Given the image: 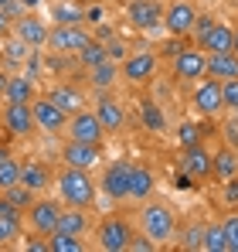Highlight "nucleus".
<instances>
[{"instance_id": "obj_43", "label": "nucleus", "mask_w": 238, "mask_h": 252, "mask_svg": "<svg viewBox=\"0 0 238 252\" xmlns=\"http://www.w3.org/2000/svg\"><path fill=\"white\" fill-rule=\"evenodd\" d=\"M10 31H14V21H10V14L0 7V38H7Z\"/></svg>"}, {"instance_id": "obj_24", "label": "nucleus", "mask_w": 238, "mask_h": 252, "mask_svg": "<svg viewBox=\"0 0 238 252\" xmlns=\"http://www.w3.org/2000/svg\"><path fill=\"white\" fill-rule=\"evenodd\" d=\"M211 177L214 181H228V177H238V150L235 147H221L218 154H211Z\"/></svg>"}, {"instance_id": "obj_47", "label": "nucleus", "mask_w": 238, "mask_h": 252, "mask_svg": "<svg viewBox=\"0 0 238 252\" xmlns=\"http://www.w3.org/2000/svg\"><path fill=\"white\" fill-rule=\"evenodd\" d=\"M232 51L238 55V24H235V41H232Z\"/></svg>"}, {"instance_id": "obj_40", "label": "nucleus", "mask_w": 238, "mask_h": 252, "mask_svg": "<svg viewBox=\"0 0 238 252\" xmlns=\"http://www.w3.org/2000/svg\"><path fill=\"white\" fill-rule=\"evenodd\" d=\"M184 246H187V249H201V246H204V228H201V225H194V228L184 232Z\"/></svg>"}, {"instance_id": "obj_3", "label": "nucleus", "mask_w": 238, "mask_h": 252, "mask_svg": "<svg viewBox=\"0 0 238 252\" xmlns=\"http://www.w3.org/2000/svg\"><path fill=\"white\" fill-rule=\"evenodd\" d=\"M157 68H160V55L153 48H133L119 65V79L133 89H143L157 79Z\"/></svg>"}, {"instance_id": "obj_15", "label": "nucleus", "mask_w": 238, "mask_h": 252, "mask_svg": "<svg viewBox=\"0 0 238 252\" xmlns=\"http://www.w3.org/2000/svg\"><path fill=\"white\" fill-rule=\"evenodd\" d=\"M34 109V123H38V133H48V136H65V126H68V113L58 109L48 95H41L31 102Z\"/></svg>"}, {"instance_id": "obj_34", "label": "nucleus", "mask_w": 238, "mask_h": 252, "mask_svg": "<svg viewBox=\"0 0 238 252\" xmlns=\"http://www.w3.org/2000/svg\"><path fill=\"white\" fill-rule=\"evenodd\" d=\"M21 232H24L21 221H7V218H0V249H3V246H14V242L21 239Z\"/></svg>"}, {"instance_id": "obj_28", "label": "nucleus", "mask_w": 238, "mask_h": 252, "mask_svg": "<svg viewBox=\"0 0 238 252\" xmlns=\"http://www.w3.org/2000/svg\"><path fill=\"white\" fill-rule=\"evenodd\" d=\"M85 249V242H82V235H68V232H51L48 235V252H82Z\"/></svg>"}, {"instance_id": "obj_38", "label": "nucleus", "mask_w": 238, "mask_h": 252, "mask_svg": "<svg viewBox=\"0 0 238 252\" xmlns=\"http://www.w3.org/2000/svg\"><path fill=\"white\" fill-rule=\"evenodd\" d=\"M106 55H109L113 62H119V65H122V58L129 55V44L122 41V38H109V41H106Z\"/></svg>"}, {"instance_id": "obj_25", "label": "nucleus", "mask_w": 238, "mask_h": 252, "mask_svg": "<svg viewBox=\"0 0 238 252\" xmlns=\"http://www.w3.org/2000/svg\"><path fill=\"white\" fill-rule=\"evenodd\" d=\"M89 82H92L95 92H113L119 85V62L106 58V62H99L95 68H89Z\"/></svg>"}, {"instance_id": "obj_37", "label": "nucleus", "mask_w": 238, "mask_h": 252, "mask_svg": "<svg viewBox=\"0 0 238 252\" xmlns=\"http://www.w3.org/2000/svg\"><path fill=\"white\" fill-rule=\"evenodd\" d=\"M221 99H225V109H238V79H228L221 82Z\"/></svg>"}, {"instance_id": "obj_12", "label": "nucleus", "mask_w": 238, "mask_h": 252, "mask_svg": "<svg viewBox=\"0 0 238 252\" xmlns=\"http://www.w3.org/2000/svg\"><path fill=\"white\" fill-rule=\"evenodd\" d=\"M208 75V51L194 44V48H180L177 55H174V79H180V82H198Z\"/></svg>"}, {"instance_id": "obj_32", "label": "nucleus", "mask_w": 238, "mask_h": 252, "mask_svg": "<svg viewBox=\"0 0 238 252\" xmlns=\"http://www.w3.org/2000/svg\"><path fill=\"white\" fill-rule=\"evenodd\" d=\"M177 143H180V147H194V143H204V126L194 123V120L180 123V126H177Z\"/></svg>"}, {"instance_id": "obj_11", "label": "nucleus", "mask_w": 238, "mask_h": 252, "mask_svg": "<svg viewBox=\"0 0 238 252\" xmlns=\"http://www.w3.org/2000/svg\"><path fill=\"white\" fill-rule=\"evenodd\" d=\"M163 7L167 3H160V0H126V21L136 31L150 34V31L163 28Z\"/></svg>"}, {"instance_id": "obj_22", "label": "nucleus", "mask_w": 238, "mask_h": 252, "mask_svg": "<svg viewBox=\"0 0 238 252\" xmlns=\"http://www.w3.org/2000/svg\"><path fill=\"white\" fill-rule=\"evenodd\" d=\"M48 99H51L58 109H65L68 116H72V113H79V109H85V95H82L75 85H65V82L51 85V89H48Z\"/></svg>"}, {"instance_id": "obj_44", "label": "nucleus", "mask_w": 238, "mask_h": 252, "mask_svg": "<svg viewBox=\"0 0 238 252\" xmlns=\"http://www.w3.org/2000/svg\"><path fill=\"white\" fill-rule=\"evenodd\" d=\"M225 143H228V147H238V120L225 126Z\"/></svg>"}, {"instance_id": "obj_31", "label": "nucleus", "mask_w": 238, "mask_h": 252, "mask_svg": "<svg viewBox=\"0 0 238 252\" xmlns=\"http://www.w3.org/2000/svg\"><path fill=\"white\" fill-rule=\"evenodd\" d=\"M75 58H79V65H82V68L89 72V68H95L99 62H106L109 55H106V44H102V41H95V38H92V41L85 44V48H82V51L75 55Z\"/></svg>"}, {"instance_id": "obj_10", "label": "nucleus", "mask_w": 238, "mask_h": 252, "mask_svg": "<svg viewBox=\"0 0 238 252\" xmlns=\"http://www.w3.org/2000/svg\"><path fill=\"white\" fill-rule=\"evenodd\" d=\"M194 21H198V7L191 0H170L163 7V31L170 38H187L194 31Z\"/></svg>"}, {"instance_id": "obj_42", "label": "nucleus", "mask_w": 238, "mask_h": 252, "mask_svg": "<svg viewBox=\"0 0 238 252\" xmlns=\"http://www.w3.org/2000/svg\"><path fill=\"white\" fill-rule=\"evenodd\" d=\"M221 198H225L228 205H238V177H228V181H225V188H221Z\"/></svg>"}, {"instance_id": "obj_17", "label": "nucleus", "mask_w": 238, "mask_h": 252, "mask_svg": "<svg viewBox=\"0 0 238 252\" xmlns=\"http://www.w3.org/2000/svg\"><path fill=\"white\" fill-rule=\"evenodd\" d=\"M95 116L102 120L106 126V133H119V129H126V106L119 102L113 92H99V99H95Z\"/></svg>"}, {"instance_id": "obj_48", "label": "nucleus", "mask_w": 238, "mask_h": 252, "mask_svg": "<svg viewBox=\"0 0 238 252\" xmlns=\"http://www.w3.org/2000/svg\"><path fill=\"white\" fill-rule=\"evenodd\" d=\"M7 154H10V150H7V147H0V160H3V157H7Z\"/></svg>"}, {"instance_id": "obj_39", "label": "nucleus", "mask_w": 238, "mask_h": 252, "mask_svg": "<svg viewBox=\"0 0 238 252\" xmlns=\"http://www.w3.org/2000/svg\"><path fill=\"white\" fill-rule=\"evenodd\" d=\"M153 249H160V246L153 242V239H150V235H147V232H143V235H136V232H133V239H129V249H126V252H153Z\"/></svg>"}, {"instance_id": "obj_8", "label": "nucleus", "mask_w": 238, "mask_h": 252, "mask_svg": "<svg viewBox=\"0 0 238 252\" xmlns=\"http://www.w3.org/2000/svg\"><path fill=\"white\" fill-rule=\"evenodd\" d=\"M0 123L7 126V133L17 136V140H28V136H34V129H38L31 102H10V99H3V106H0Z\"/></svg>"}, {"instance_id": "obj_27", "label": "nucleus", "mask_w": 238, "mask_h": 252, "mask_svg": "<svg viewBox=\"0 0 238 252\" xmlns=\"http://www.w3.org/2000/svg\"><path fill=\"white\" fill-rule=\"evenodd\" d=\"M3 99H10V102H34L38 99V85H34L31 75H10Z\"/></svg>"}, {"instance_id": "obj_2", "label": "nucleus", "mask_w": 238, "mask_h": 252, "mask_svg": "<svg viewBox=\"0 0 238 252\" xmlns=\"http://www.w3.org/2000/svg\"><path fill=\"white\" fill-rule=\"evenodd\" d=\"M140 228L157 242V246H167V242H174L177 239V215L170 205H163V201H143V208H140Z\"/></svg>"}, {"instance_id": "obj_5", "label": "nucleus", "mask_w": 238, "mask_h": 252, "mask_svg": "<svg viewBox=\"0 0 238 252\" xmlns=\"http://www.w3.org/2000/svg\"><path fill=\"white\" fill-rule=\"evenodd\" d=\"M129 239H133V225L122 215H106L95 225V246L102 252H126L129 249Z\"/></svg>"}, {"instance_id": "obj_13", "label": "nucleus", "mask_w": 238, "mask_h": 252, "mask_svg": "<svg viewBox=\"0 0 238 252\" xmlns=\"http://www.w3.org/2000/svg\"><path fill=\"white\" fill-rule=\"evenodd\" d=\"M89 41H92V34L82 24H55L48 34V48L55 55H79Z\"/></svg>"}, {"instance_id": "obj_18", "label": "nucleus", "mask_w": 238, "mask_h": 252, "mask_svg": "<svg viewBox=\"0 0 238 252\" xmlns=\"http://www.w3.org/2000/svg\"><path fill=\"white\" fill-rule=\"evenodd\" d=\"M180 170L191 177V181H208L211 177V154L204 143L194 147H180Z\"/></svg>"}, {"instance_id": "obj_33", "label": "nucleus", "mask_w": 238, "mask_h": 252, "mask_svg": "<svg viewBox=\"0 0 238 252\" xmlns=\"http://www.w3.org/2000/svg\"><path fill=\"white\" fill-rule=\"evenodd\" d=\"M3 194H7V198H10L21 211H28V208H31V201L38 198V194H34L31 188H24V184H14V188H10V191H3Z\"/></svg>"}, {"instance_id": "obj_7", "label": "nucleus", "mask_w": 238, "mask_h": 252, "mask_svg": "<svg viewBox=\"0 0 238 252\" xmlns=\"http://www.w3.org/2000/svg\"><path fill=\"white\" fill-rule=\"evenodd\" d=\"M129 174H133V160H126V157L109 160L99 174V191L109 201H129Z\"/></svg>"}, {"instance_id": "obj_23", "label": "nucleus", "mask_w": 238, "mask_h": 252, "mask_svg": "<svg viewBox=\"0 0 238 252\" xmlns=\"http://www.w3.org/2000/svg\"><path fill=\"white\" fill-rule=\"evenodd\" d=\"M208 75L218 79V82L238 79V55L235 51H214V55H208Z\"/></svg>"}, {"instance_id": "obj_36", "label": "nucleus", "mask_w": 238, "mask_h": 252, "mask_svg": "<svg viewBox=\"0 0 238 252\" xmlns=\"http://www.w3.org/2000/svg\"><path fill=\"white\" fill-rule=\"evenodd\" d=\"M143 123H147V129H163L167 126L157 102H143Z\"/></svg>"}, {"instance_id": "obj_16", "label": "nucleus", "mask_w": 238, "mask_h": 252, "mask_svg": "<svg viewBox=\"0 0 238 252\" xmlns=\"http://www.w3.org/2000/svg\"><path fill=\"white\" fill-rule=\"evenodd\" d=\"M61 164L82 170H95L102 164V143H79V140H65L61 147Z\"/></svg>"}, {"instance_id": "obj_6", "label": "nucleus", "mask_w": 238, "mask_h": 252, "mask_svg": "<svg viewBox=\"0 0 238 252\" xmlns=\"http://www.w3.org/2000/svg\"><path fill=\"white\" fill-rule=\"evenodd\" d=\"M61 201L58 198H34L31 201V208L24 211V228L31 232V235H51L55 228H58V215H61Z\"/></svg>"}, {"instance_id": "obj_45", "label": "nucleus", "mask_w": 238, "mask_h": 252, "mask_svg": "<svg viewBox=\"0 0 238 252\" xmlns=\"http://www.w3.org/2000/svg\"><path fill=\"white\" fill-rule=\"evenodd\" d=\"M7 82H10V72H0V99H3V92H7Z\"/></svg>"}, {"instance_id": "obj_4", "label": "nucleus", "mask_w": 238, "mask_h": 252, "mask_svg": "<svg viewBox=\"0 0 238 252\" xmlns=\"http://www.w3.org/2000/svg\"><path fill=\"white\" fill-rule=\"evenodd\" d=\"M191 109H194V116H198V120H214V116H221V113H225L221 82H218V79H211V75L198 79L194 89H191Z\"/></svg>"}, {"instance_id": "obj_46", "label": "nucleus", "mask_w": 238, "mask_h": 252, "mask_svg": "<svg viewBox=\"0 0 238 252\" xmlns=\"http://www.w3.org/2000/svg\"><path fill=\"white\" fill-rule=\"evenodd\" d=\"M21 3H24V7H28V10H34V7H41V3H44V0H21Z\"/></svg>"}, {"instance_id": "obj_19", "label": "nucleus", "mask_w": 238, "mask_h": 252, "mask_svg": "<svg viewBox=\"0 0 238 252\" xmlns=\"http://www.w3.org/2000/svg\"><path fill=\"white\" fill-rule=\"evenodd\" d=\"M153 191H157V174L147 164H133V174H129V201L143 205Z\"/></svg>"}, {"instance_id": "obj_20", "label": "nucleus", "mask_w": 238, "mask_h": 252, "mask_svg": "<svg viewBox=\"0 0 238 252\" xmlns=\"http://www.w3.org/2000/svg\"><path fill=\"white\" fill-rule=\"evenodd\" d=\"M21 184L31 188L34 194H41L55 184V177H51L48 164H41V160H21Z\"/></svg>"}, {"instance_id": "obj_49", "label": "nucleus", "mask_w": 238, "mask_h": 252, "mask_svg": "<svg viewBox=\"0 0 238 252\" xmlns=\"http://www.w3.org/2000/svg\"><path fill=\"white\" fill-rule=\"evenodd\" d=\"M7 3H10V0H0V7H7Z\"/></svg>"}, {"instance_id": "obj_21", "label": "nucleus", "mask_w": 238, "mask_h": 252, "mask_svg": "<svg viewBox=\"0 0 238 252\" xmlns=\"http://www.w3.org/2000/svg\"><path fill=\"white\" fill-rule=\"evenodd\" d=\"M232 41H235V24L214 21V28H211L198 44L208 51V55H214V51H232Z\"/></svg>"}, {"instance_id": "obj_30", "label": "nucleus", "mask_w": 238, "mask_h": 252, "mask_svg": "<svg viewBox=\"0 0 238 252\" xmlns=\"http://www.w3.org/2000/svg\"><path fill=\"white\" fill-rule=\"evenodd\" d=\"M204 252H228V235H225V228H221V221H214V225H204Z\"/></svg>"}, {"instance_id": "obj_26", "label": "nucleus", "mask_w": 238, "mask_h": 252, "mask_svg": "<svg viewBox=\"0 0 238 252\" xmlns=\"http://www.w3.org/2000/svg\"><path fill=\"white\" fill-rule=\"evenodd\" d=\"M92 228V218H89V208H72L65 205L61 215H58V232H68V235H85Z\"/></svg>"}, {"instance_id": "obj_29", "label": "nucleus", "mask_w": 238, "mask_h": 252, "mask_svg": "<svg viewBox=\"0 0 238 252\" xmlns=\"http://www.w3.org/2000/svg\"><path fill=\"white\" fill-rule=\"evenodd\" d=\"M14 184H21V160L14 154H7L0 160V191H10Z\"/></svg>"}, {"instance_id": "obj_41", "label": "nucleus", "mask_w": 238, "mask_h": 252, "mask_svg": "<svg viewBox=\"0 0 238 252\" xmlns=\"http://www.w3.org/2000/svg\"><path fill=\"white\" fill-rule=\"evenodd\" d=\"M211 28H214V17H211V14H198V21H194V31H191V34L201 41V38H204Z\"/></svg>"}, {"instance_id": "obj_14", "label": "nucleus", "mask_w": 238, "mask_h": 252, "mask_svg": "<svg viewBox=\"0 0 238 252\" xmlns=\"http://www.w3.org/2000/svg\"><path fill=\"white\" fill-rule=\"evenodd\" d=\"M48 34H51V24L44 17H38L34 10H24L14 21V38L24 41L28 48H48Z\"/></svg>"}, {"instance_id": "obj_1", "label": "nucleus", "mask_w": 238, "mask_h": 252, "mask_svg": "<svg viewBox=\"0 0 238 252\" xmlns=\"http://www.w3.org/2000/svg\"><path fill=\"white\" fill-rule=\"evenodd\" d=\"M58 191V201L61 205H72V208H92L95 198H99V181L92 177V170H82V167H65L58 170L55 184Z\"/></svg>"}, {"instance_id": "obj_35", "label": "nucleus", "mask_w": 238, "mask_h": 252, "mask_svg": "<svg viewBox=\"0 0 238 252\" xmlns=\"http://www.w3.org/2000/svg\"><path fill=\"white\" fill-rule=\"evenodd\" d=\"M221 228H225V235H228V252H238V211H232V215L221 218Z\"/></svg>"}, {"instance_id": "obj_9", "label": "nucleus", "mask_w": 238, "mask_h": 252, "mask_svg": "<svg viewBox=\"0 0 238 252\" xmlns=\"http://www.w3.org/2000/svg\"><path fill=\"white\" fill-rule=\"evenodd\" d=\"M65 136L68 140H79V143H102L109 133H106V126L102 120L95 116V109H79V113H72L68 116V126H65Z\"/></svg>"}]
</instances>
